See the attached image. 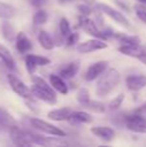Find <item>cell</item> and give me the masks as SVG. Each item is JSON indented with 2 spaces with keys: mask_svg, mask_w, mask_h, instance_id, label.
Masks as SVG:
<instances>
[{
  "mask_svg": "<svg viewBox=\"0 0 146 147\" xmlns=\"http://www.w3.org/2000/svg\"><path fill=\"white\" fill-rule=\"evenodd\" d=\"M31 81H32V92L34 97L38 99L47 102L49 105H54L57 102V96L54 93V88L52 85H49L43 78L40 76H31Z\"/></svg>",
  "mask_w": 146,
  "mask_h": 147,
  "instance_id": "obj_1",
  "label": "cell"
},
{
  "mask_svg": "<svg viewBox=\"0 0 146 147\" xmlns=\"http://www.w3.org/2000/svg\"><path fill=\"white\" fill-rule=\"evenodd\" d=\"M120 81V74L115 69H106L103 75H101L100 80L97 83V88H96V93L100 97H105L114 90L116 85Z\"/></svg>",
  "mask_w": 146,
  "mask_h": 147,
  "instance_id": "obj_2",
  "label": "cell"
},
{
  "mask_svg": "<svg viewBox=\"0 0 146 147\" xmlns=\"http://www.w3.org/2000/svg\"><path fill=\"white\" fill-rule=\"evenodd\" d=\"M30 125L34 129L39 130L41 133H45V134L53 136V137H66V133L62 129H59L58 127H56L53 124H49V123L44 121V120L36 119V117L30 119Z\"/></svg>",
  "mask_w": 146,
  "mask_h": 147,
  "instance_id": "obj_3",
  "label": "cell"
},
{
  "mask_svg": "<svg viewBox=\"0 0 146 147\" xmlns=\"http://www.w3.org/2000/svg\"><path fill=\"white\" fill-rule=\"evenodd\" d=\"M8 81H9L10 88H12L13 90H14V93H17L20 97L26 98V99L34 98V94H32V92H31V89L28 88L21 79H18L16 75L9 74V75H8Z\"/></svg>",
  "mask_w": 146,
  "mask_h": 147,
  "instance_id": "obj_4",
  "label": "cell"
},
{
  "mask_svg": "<svg viewBox=\"0 0 146 147\" xmlns=\"http://www.w3.org/2000/svg\"><path fill=\"white\" fill-rule=\"evenodd\" d=\"M126 127L135 133H146V117L136 112L126 117Z\"/></svg>",
  "mask_w": 146,
  "mask_h": 147,
  "instance_id": "obj_5",
  "label": "cell"
},
{
  "mask_svg": "<svg viewBox=\"0 0 146 147\" xmlns=\"http://www.w3.org/2000/svg\"><path fill=\"white\" fill-rule=\"evenodd\" d=\"M96 9H98L100 12H102L103 14L109 16L110 18H113V20L115 21V22L120 23V25L127 26V27L129 26L128 20H127V18L124 17L123 13H120L119 10L114 9V8H111V7H109V5H106V4H101V3H97V4H96Z\"/></svg>",
  "mask_w": 146,
  "mask_h": 147,
  "instance_id": "obj_6",
  "label": "cell"
},
{
  "mask_svg": "<svg viewBox=\"0 0 146 147\" xmlns=\"http://www.w3.org/2000/svg\"><path fill=\"white\" fill-rule=\"evenodd\" d=\"M9 134H10V140L14 145L17 146H30L32 143L28 140V136L26 133V130H22L17 124H14L13 127L9 128Z\"/></svg>",
  "mask_w": 146,
  "mask_h": 147,
  "instance_id": "obj_7",
  "label": "cell"
},
{
  "mask_svg": "<svg viewBox=\"0 0 146 147\" xmlns=\"http://www.w3.org/2000/svg\"><path fill=\"white\" fill-rule=\"evenodd\" d=\"M107 48V44L105 43L103 40L101 39H92V40H88V41H84V43L79 44L76 47L78 52L79 53H91V52H96V51H100V49H105Z\"/></svg>",
  "mask_w": 146,
  "mask_h": 147,
  "instance_id": "obj_8",
  "label": "cell"
},
{
  "mask_svg": "<svg viewBox=\"0 0 146 147\" xmlns=\"http://www.w3.org/2000/svg\"><path fill=\"white\" fill-rule=\"evenodd\" d=\"M49 62L51 61L47 57L36 56V54H27L25 58V65L28 74H34L38 66H47L49 65Z\"/></svg>",
  "mask_w": 146,
  "mask_h": 147,
  "instance_id": "obj_9",
  "label": "cell"
},
{
  "mask_svg": "<svg viewBox=\"0 0 146 147\" xmlns=\"http://www.w3.org/2000/svg\"><path fill=\"white\" fill-rule=\"evenodd\" d=\"M107 65H109L107 61H100V62H96V63L91 65L84 74V79L88 81H92V80H95V79H97L98 76H101L106 71Z\"/></svg>",
  "mask_w": 146,
  "mask_h": 147,
  "instance_id": "obj_10",
  "label": "cell"
},
{
  "mask_svg": "<svg viewBox=\"0 0 146 147\" xmlns=\"http://www.w3.org/2000/svg\"><path fill=\"white\" fill-rule=\"evenodd\" d=\"M79 27L83 28V31H85V32L89 34V35L96 36V38H98V39H105L102 31L98 30L97 26H96V23H95V21L89 20V18L80 17L79 18Z\"/></svg>",
  "mask_w": 146,
  "mask_h": 147,
  "instance_id": "obj_11",
  "label": "cell"
},
{
  "mask_svg": "<svg viewBox=\"0 0 146 147\" xmlns=\"http://www.w3.org/2000/svg\"><path fill=\"white\" fill-rule=\"evenodd\" d=\"M120 53L126 54L128 57H135V58H142L146 56V47L141 44H135V45H122L118 48Z\"/></svg>",
  "mask_w": 146,
  "mask_h": 147,
  "instance_id": "obj_12",
  "label": "cell"
},
{
  "mask_svg": "<svg viewBox=\"0 0 146 147\" xmlns=\"http://www.w3.org/2000/svg\"><path fill=\"white\" fill-rule=\"evenodd\" d=\"M127 88L132 92H139L146 86V76L145 75H129L126 79Z\"/></svg>",
  "mask_w": 146,
  "mask_h": 147,
  "instance_id": "obj_13",
  "label": "cell"
},
{
  "mask_svg": "<svg viewBox=\"0 0 146 147\" xmlns=\"http://www.w3.org/2000/svg\"><path fill=\"white\" fill-rule=\"evenodd\" d=\"M16 48L20 53H27L32 49V43L25 32H18L16 36Z\"/></svg>",
  "mask_w": 146,
  "mask_h": 147,
  "instance_id": "obj_14",
  "label": "cell"
},
{
  "mask_svg": "<svg viewBox=\"0 0 146 147\" xmlns=\"http://www.w3.org/2000/svg\"><path fill=\"white\" fill-rule=\"evenodd\" d=\"M79 67H80V61H78V59L76 61H72L70 63H67L66 66L59 69V75L64 79H71L78 74Z\"/></svg>",
  "mask_w": 146,
  "mask_h": 147,
  "instance_id": "obj_15",
  "label": "cell"
},
{
  "mask_svg": "<svg viewBox=\"0 0 146 147\" xmlns=\"http://www.w3.org/2000/svg\"><path fill=\"white\" fill-rule=\"evenodd\" d=\"M72 109L70 107H64V109H57L53 111L48 112V117L52 120H56V121H64V120H69L70 116L72 114Z\"/></svg>",
  "mask_w": 146,
  "mask_h": 147,
  "instance_id": "obj_16",
  "label": "cell"
},
{
  "mask_svg": "<svg viewBox=\"0 0 146 147\" xmlns=\"http://www.w3.org/2000/svg\"><path fill=\"white\" fill-rule=\"evenodd\" d=\"M91 132H92L96 137L101 138V140H103V141H107V142L113 140L114 134H115L113 128H109V127H95L91 129Z\"/></svg>",
  "mask_w": 146,
  "mask_h": 147,
  "instance_id": "obj_17",
  "label": "cell"
},
{
  "mask_svg": "<svg viewBox=\"0 0 146 147\" xmlns=\"http://www.w3.org/2000/svg\"><path fill=\"white\" fill-rule=\"evenodd\" d=\"M49 80H51V85L54 88V90H57L58 93H61V94H67L69 88H67L66 83L64 81V78H62V76H58V75L52 74V75L49 76Z\"/></svg>",
  "mask_w": 146,
  "mask_h": 147,
  "instance_id": "obj_18",
  "label": "cell"
},
{
  "mask_svg": "<svg viewBox=\"0 0 146 147\" xmlns=\"http://www.w3.org/2000/svg\"><path fill=\"white\" fill-rule=\"evenodd\" d=\"M93 120V117L91 116L88 112H84V111H74L70 116L69 121L71 124H88Z\"/></svg>",
  "mask_w": 146,
  "mask_h": 147,
  "instance_id": "obj_19",
  "label": "cell"
},
{
  "mask_svg": "<svg viewBox=\"0 0 146 147\" xmlns=\"http://www.w3.org/2000/svg\"><path fill=\"white\" fill-rule=\"evenodd\" d=\"M0 61L3 62V65H5V67H8L9 70L16 69V62L13 59V56L10 54V52L8 51L5 47H3L0 44Z\"/></svg>",
  "mask_w": 146,
  "mask_h": 147,
  "instance_id": "obj_20",
  "label": "cell"
},
{
  "mask_svg": "<svg viewBox=\"0 0 146 147\" xmlns=\"http://www.w3.org/2000/svg\"><path fill=\"white\" fill-rule=\"evenodd\" d=\"M38 40H39V44H40L44 49H47V51H52V49L54 48V40L52 39V36L49 35L47 31H40V32H39Z\"/></svg>",
  "mask_w": 146,
  "mask_h": 147,
  "instance_id": "obj_21",
  "label": "cell"
},
{
  "mask_svg": "<svg viewBox=\"0 0 146 147\" xmlns=\"http://www.w3.org/2000/svg\"><path fill=\"white\" fill-rule=\"evenodd\" d=\"M16 13H17V10L13 5L0 1V18L1 20H10L16 16Z\"/></svg>",
  "mask_w": 146,
  "mask_h": 147,
  "instance_id": "obj_22",
  "label": "cell"
},
{
  "mask_svg": "<svg viewBox=\"0 0 146 147\" xmlns=\"http://www.w3.org/2000/svg\"><path fill=\"white\" fill-rule=\"evenodd\" d=\"M1 32H3V36H4L8 41H13L16 39V36H17L14 27H13L9 22H4L1 25Z\"/></svg>",
  "mask_w": 146,
  "mask_h": 147,
  "instance_id": "obj_23",
  "label": "cell"
},
{
  "mask_svg": "<svg viewBox=\"0 0 146 147\" xmlns=\"http://www.w3.org/2000/svg\"><path fill=\"white\" fill-rule=\"evenodd\" d=\"M14 124H16V121L13 120V117L10 116L4 109H0V127L9 129V128L13 127Z\"/></svg>",
  "mask_w": 146,
  "mask_h": 147,
  "instance_id": "obj_24",
  "label": "cell"
},
{
  "mask_svg": "<svg viewBox=\"0 0 146 147\" xmlns=\"http://www.w3.org/2000/svg\"><path fill=\"white\" fill-rule=\"evenodd\" d=\"M70 34H71V27H70V23L66 18H61L59 20V35L62 38H69Z\"/></svg>",
  "mask_w": 146,
  "mask_h": 147,
  "instance_id": "obj_25",
  "label": "cell"
},
{
  "mask_svg": "<svg viewBox=\"0 0 146 147\" xmlns=\"http://www.w3.org/2000/svg\"><path fill=\"white\" fill-rule=\"evenodd\" d=\"M119 41L122 45H135V44H141L139 36H126V35H118Z\"/></svg>",
  "mask_w": 146,
  "mask_h": 147,
  "instance_id": "obj_26",
  "label": "cell"
},
{
  "mask_svg": "<svg viewBox=\"0 0 146 147\" xmlns=\"http://www.w3.org/2000/svg\"><path fill=\"white\" fill-rule=\"evenodd\" d=\"M76 99H78V102H79L82 106H85V105H87L88 102L91 101V98H89V92H88V89L80 88L79 92H78V94H76Z\"/></svg>",
  "mask_w": 146,
  "mask_h": 147,
  "instance_id": "obj_27",
  "label": "cell"
},
{
  "mask_svg": "<svg viewBox=\"0 0 146 147\" xmlns=\"http://www.w3.org/2000/svg\"><path fill=\"white\" fill-rule=\"evenodd\" d=\"M84 107L93 112H98V114L105 112V106H103V103H101V102H98V101H89Z\"/></svg>",
  "mask_w": 146,
  "mask_h": 147,
  "instance_id": "obj_28",
  "label": "cell"
},
{
  "mask_svg": "<svg viewBox=\"0 0 146 147\" xmlns=\"http://www.w3.org/2000/svg\"><path fill=\"white\" fill-rule=\"evenodd\" d=\"M48 21V14L44 10H38V12L34 14V25L39 26V25H44V23Z\"/></svg>",
  "mask_w": 146,
  "mask_h": 147,
  "instance_id": "obj_29",
  "label": "cell"
},
{
  "mask_svg": "<svg viewBox=\"0 0 146 147\" xmlns=\"http://www.w3.org/2000/svg\"><path fill=\"white\" fill-rule=\"evenodd\" d=\"M135 12H136L137 17L144 23H146V4H136L135 5Z\"/></svg>",
  "mask_w": 146,
  "mask_h": 147,
  "instance_id": "obj_30",
  "label": "cell"
},
{
  "mask_svg": "<svg viewBox=\"0 0 146 147\" xmlns=\"http://www.w3.org/2000/svg\"><path fill=\"white\" fill-rule=\"evenodd\" d=\"M123 101H124V94H119V96H116L115 98H114L113 101L110 102V105H109V109H110V110L119 109V107L122 106V103H123Z\"/></svg>",
  "mask_w": 146,
  "mask_h": 147,
  "instance_id": "obj_31",
  "label": "cell"
},
{
  "mask_svg": "<svg viewBox=\"0 0 146 147\" xmlns=\"http://www.w3.org/2000/svg\"><path fill=\"white\" fill-rule=\"evenodd\" d=\"M79 40V34L76 32H71L70 34L69 38H66V45L67 47H71V45H75Z\"/></svg>",
  "mask_w": 146,
  "mask_h": 147,
  "instance_id": "obj_32",
  "label": "cell"
},
{
  "mask_svg": "<svg viewBox=\"0 0 146 147\" xmlns=\"http://www.w3.org/2000/svg\"><path fill=\"white\" fill-rule=\"evenodd\" d=\"M78 9H79V12L82 13V14H84V16H88V14H91V13H92V9H91L88 5H85V4L79 5V7H78Z\"/></svg>",
  "mask_w": 146,
  "mask_h": 147,
  "instance_id": "obj_33",
  "label": "cell"
},
{
  "mask_svg": "<svg viewBox=\"0 0 146 147\" xmlns=\"http://www.w3.org/2000/svg\"><path fill=\"white\" fill-rule=\"evenodd\" d=\"M28 1H30V4L32 5V7L40 8V7H43L44 4H47V1H48V0H28Z\"/></svg>",
  "mask_w": 146,
  "mask_h": 147,
  "instance_id": "obj_34",
  "label": "cell"
},
{
  "mask_svg": "<svg viewBox=\"0 0 146 147\" xmlns=\"http://www.w3.org/2000/svg\"><path fill=\"white\" fill-rule=\"evenodd\" d=\"M140 61H141L142 63H145V65H146V56H145V57H142V58H140Z\"/></svg>",
  "mask_w": 146,
  "mask_h": 147,
  "instance_id": "obj_35",
  "label": "cell"
},
{
  "mask_svg": "<svg viewBox=\"0 0 146 147\" xmlns=\"http://www.w3.org/2000/svg\"><path fill=\"white\" fill-rule=\"evenodd\" d=\"M58 1H59V3H61V4H62V3H64V4H65V3H69V1H72V0H58Z\"/></svg>",
  "mask_w": 146,
  "mask_h": 147,
  "instance_id": "obj_36",
  "label": "cell"
},
{
  "mask_svg": "<svg viewBox=\"0 0 146 147\" xmlns=\"http://www.w3.org/2000/svg\"><path fill=\"white\" fill-rule=\"evenodd\" d=\"M84 3H93V0H83Z\"/></svg>",
  "mask_w": 146,
  "mask_h": 147,
  "instance_id": "obj_37",
  "label": "cell"
},
{
  "mask_svg": "<svg viewBox=\"0 0 146 147\" xmlns=\"http://www.w3.org/2000/svg\"><path fill=\"white\" fill-rule=\"evenodd\" d=\"M137 1H140V3H144V4H146V0H137Z\"/></svg>",
  "mask_w": 146,
  "mask_h": 147,
  "instance_id": "obj_38",
  "label": "cell"
}]
</instances>
